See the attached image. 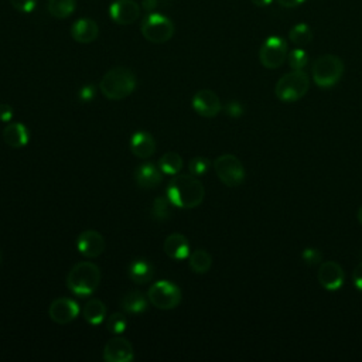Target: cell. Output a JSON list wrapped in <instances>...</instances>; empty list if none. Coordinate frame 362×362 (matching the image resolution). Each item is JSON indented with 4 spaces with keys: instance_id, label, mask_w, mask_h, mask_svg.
Wrapping results in <instances>:
<instances>
[{
    "instance_id": "6da1fadb",
    "label": "cell",
    "mask_w": 362,
    "mask_h": 362,
    "mask_svg": "<svg viewBox=\"0 0 362 362\" xmlns=\"http://www.w3.org/2000/svg\"><path fill=\"white\" fill-rule=\"evenodd\" d=\"M166 197L177 208L192 210L203 204L205 188L196 176L176 174L167 184Z\"/></svg>"
},
{
    "instance_id": "7a4b0ae2",
    "label": "cell",
    "mask_w": 362,
    "mask_h": 362,
    "mask_svg": "<svg viewBox=\"0 0 362 362\" xmlns=\"http://www.w3.org/2000/svg\"><path fill=\"white\" fill-rule=\"evenodd\" d=\"M102 275L96 263L84 260L74 264L67 276L68 291L78 297H88L96 292L100 287Z\"/></svg>"
},
{
    "instance_id": "3957f363",
    "label": "cell",
    "mask_w": 362,
    "mask_h": 362,
    "mask_svg": "<svg viewBox=\"0 0 362 362\" xmlns=\"http://www.w3.org/2000/svg\"><path fill=\"white\" fill-rule=\"evenodd\" d=\"M137 85L135 72L126 67H115L109 69L100 82L102 95L109 101H120L131 96Z\"/></svg>"
},
{
    "instance_id": "277c9868",
    "label": "cell",
    "mask_w": 362,
    "mask_h": 362,
    "mask_svg": "<svg viewBox=\"0 0 362 362\" xmlns=\"http://www.w3.org/2000/svg\"><path fill=\"white\" fill-rule=\"evenodd\" d=\"M310 88V78L303 69H293L284 74L275 87L276 98L282 102L292 104L302 100Z\"/></svg>"
},
{
    "instance_id": "5b68a950",
    "label": "cell",
    "mask_w": 362,
    "mask_h": 362,
    "mask_svg": "<svg viewBox=\"0 0 362 362\" xmlns=\"http://www.w3.org/2000/svg\"><path fill=\"white\" fill-rule=\"evenodd\" d=\"M344 63L340 57L324 54L319 57L311 68L313 81L320 88H331L343 78Z\"/></svg>"
},
{
    "instance_id": "8992f818",
    "label": "cell",
    "mask_w": 362,
    "mask_h": 362,
    "mask_svg": "<svg viewBox=\"0 0 362 362\" xmlns=\"http://www.w3.org/2000/svg\"><path fill=\"white\" fill-rule=\"evenodd\" d=\"M140 32L149 43L164 44L173 38L176 27L174 23L167 16L152 12L143 19Z\"/></svg>"
},
{
    "instance_id": "52a82bcc",
    "label": "cell",
    "mask_w": 362,
    "mask_h": 362,
    "mask_svg": "<svg viewBox=\"0 0 362 362\" xmlns=\"http://www.w3.org/2000/svg\"><path fill=\"white\" fill-rule=\"evenodd\" d=\"M214 172L220 181L231 188L239 187L244 184L247 173L245 167L236 156L234 155H223L216 157L214 161Z\"/></svg>"
},
{
    "instance_id": "ba28073f",
    "label": "cell",
    "mask_w": 362,
    "mask_h": 362,
    "mask_svg": "<svg viewBox=\"0 0 362 362\" xmlns=\"http://www.w3.org/2000/svg\"><path fill=\"white\" fill-rule=\"evenodd\" d=\"M148 299L159 310H173L180 306L183 293L180 287L170 280H159L149 287Z\"/></svg>"
},
{
    "instance_id": "9c48e42d",
    "label": "cell",
    "mask_w": 362,
    "mask_h": 362,
    "mask_svg": "<svg viewBox=\"0 0 362 362\" xmlns=\"http://www.w3.org/2000/svg\"><path fill=\"white\" fill-rule=\"evenodd\" d=\"M289 48L287 43L278 36H272L263 41L259 50V61L268 69L280 68L287 60Z\"/></svg>"
},
{
    "instance_id": "30bf717a",
    "label": "cell",
    "mask_w": 362,
    "mask_h": 362,
    "mask_svg": "<svg viewBox=\"0 0 362 362\" xmlns=\"http://www.w3.org/2000/svg\"><path fill=\"white\" fill-rule=\"evenodd\" d=\"M317 280L326 291L335 292L343 287L346 282V273L340 263H337L335 260H326L319 264Z\"/></svg>"
},
{
    "instance_id": "8fae6325",
    "label": "cell",
    "mask_w": 362,
    "mask_h": 362,
    "mask_svg": "<svg viewBox=\"0 0 362 362\" xmlns=\"http://www.w3.org/2000/svg\"><path fill=\"white\" fill-rule=\"evenodd\" d=\"M80 306L69 297H58L48 307V316L56 324H69L80 316Z\"/></svg>"
},
{
    "instance_id": "7c38bea8",
    "label": "cell",
    "mask_w": 362,
    "mask_h": 362,
    "mask_svg": "<svg viewBox=\"0 0 362 362\" xmlns=\"http://www.w3.org/2000/svg\"><path fill=\"white\" fill-rule=\"evenodd\" d=\"M140 5L135 0H115L109 8L111 19L119 26H129L140 17Z\"/></svg>"
},
{
    "instance_id": "4fadbf2b",
    "label": "cell",
    "mask_w": 362,
    "mask_h": 362,
    "mask_svg": "<svg viewBox=\"0 0 362 362\" xmlns=\"http://www.w3.org/2000/svg\"><path fill=\"white\" fill-rule=\"evenodd\" d=\"M106 248L105 238L93 229L84 231L77 239V249L87 259H95L104 253Z\"/></svg>"
},
{
    "instance_id": "5bb4252c",
    "label": "cell",
    "mask_w": 362,
    "mask_h": 362,
    "mask_svg": "<svg viewBox=\"0 0 362 362\" xmlns=\"http://www.w3.org/2000/svg\"><path fill=\"white\" fill-rule=\"evenodd\" d=\"M192 109L203 117H215L223 109L218 95L211 89L199 91L192 98Z\"/></svg>"
},
{
    "instance_id": "9a60e30c",
    "label": "cell",
    "mask_w": 362,
    "mask_h": 362,
    "mask_svg": "<svg viewBox=\"0 0 362 362\" xmlns=\"http://www.w3.org/2000/svg\"><path fill=\"white\" fill-rule=\"evenodd\" d=\"M133 358V346L124 337H113L105 344L104 361L106 362H131Z\"/></svg>"
},
{
    "instance_id": "2e32d148",
    "label": "cell",
    "mask_w": 362,
    "mask_h": 362,
    "mask_svg": "<svg viewBox=\"0 0 362 362\" xmlns=\"http://www.w3.org/2000/svg\"><path fill=\"white\" fill-rule=\"evenodd\" d=\"M71 36L80 44H91L100 36L98 23L89 17L78 19L71 27Z\"/></svg>"
},
{
    "instance_id": "e0dca14e",
    "label": "cell",
    "mask_w": 362,
    "mask_h": 362,
    "mask_svg": "<svg viewBox=\"0 0 362 362\" xmlns=\"http://www.w3.org/2000/svg\"><path fill=\"white\" fill-rule=\"evenodd\" d=\"M163 251L164 253L177 262L185 260L190 256V242L188 239L179 232H174L172 235H168L164 239V244H163Z\"/></svg>"
},
{
    "instance_id": "ac0fdd59",
    "label": "cell",
    "mask_w": 362,
    "mask_h": 362,
    "mask_svg": "<svg viewBox=\"0 0 362 362\" xmlns=\"http://www.w3.org/2000/svg\"><path fill=\"white\" fill-rule=\"evenodd\" d=\"M136 184L143 190H152L161 184L163 172L153 163H143L135 172Z\"/></svg>"
},
{
    "instance_id": "d6986e66",
    "label": "cell",
    "mask_w": 362,
    "mask_h": 362,
    "mask_svg": "<svg viewBox=\"0 0 362 362\" xmlns=\"http://www.w3.org/2000/svg\"><path fill=\"white\" fill-rule=\"evenodd\" d=\"M131 152L137 159H150L156 152V140L149 132H136L131 139Z\"/></svg>"
},
{
    "instance_id": "ffe728a7",
    "label": "cell",
    "mask_w": 362,
    "mask_h": 362,
    "mask_svg": "<svg viewBox=\"0 0 362 362\" xmlns=\"http://www.w3.org/2000/svg\"><path fill=\"white\" fill-rule=\"evenodd\" d=\"M2 135L5 143L12 149H21L30 140V132L21 122H9Z\"/></svg>"
},
{
    "instance_id": "44dd1931",
    "label": "cell",
    "mask_w": 362,
    "mask_h": 362,
    "mask_svg": "<svg viewBox=\"0 0 362 362\" xmlns=\"http://www.w3.org/2000/svg\"><path fill=\"white\" fill-rule=\"evenodd\" d=\"M129 279L136 284H146L155 276V268L146 259H136L128 269Z\"/></svg>"
},
{
    "instance_id": "7402d4cb",
    "label": "cell",
    "mask_w": 362,
    "mask_h": 362,
    "mask_svg": "<svg viewBox=\"0 0 362 362\" xmlns=\"http://www.w3.org/2000/svg\"><path fill=\"white\" fill-rule=\"evenodd\" d=\"M149 299L139 291H131L120 299V307L129 315H140L149 307Z\"/></svg>"
},
{
    "instance_id": "603a6c76",
    "label": "cell",
    "mask_w": 362,
    "mask_h": 362,
    "mask_svg": "<svg viewBox=\"0 0 362 362\" xmlns=\"http://www.w3.org/2000/svg\"><path fill=\"white\" fill-rule=\"evenodd\" d=\"M106 306L100 299H91L82 308V317L91 326H100L106 319Z\"/></svg>"
},
{
    "instance_id": "cb8c5ba5",
    "label": "cell",
    "mask_w": 362,
    "mask_h": 362,
    "mask_svg": "<svg viewBox=\"0 0 362 362\" xmlns=\"http://www.w3.org/2000/svg\"><path fill=\"white\" fill-rule=\"evenodd\" d=\"M159 168L163 172V174L166 176H176V174H180V172L183 170L184 167V161H183V157L176 153V152H167L164 153L159 163H157Z\"/></svg>"
},
{
    "instance_id": "d4e9b609",
    "label": "cell",
    "mask_w": 362,
    "mask_h": 362,
    "mask_svg": "<svg viewBox=\"0 0 362 362\" xmlns=\"http://www.w3.org/2000/svg\"><path fill=\"white\" fill-rule=\"evenodd\" d=\"M188 264L190 269L197 273V275H204L210 272L212 267V256L204 251V249H196L188 256Z\"/></svg>"
},
{
    "instance_id": "484cf974",
    "label": "cell",
    "mask_w": 362,
    "mask_h": 362,
    "mask_svg": "<svg viewBox=\"0 0 362 362\" xmlns=\"http://www.w3.org/2000/svg\"><path fill=\"white\" fill-rule=\"evenodd\" d=\"M47 9L48 13H50L53 17L63 20V19H68L76 12L77 2L76 0H48Z\"/></svg>"
},
{
    "instance_id": "4316f807",
    "label": "cell",
    "mask_w": 362,
    "mask_h": 362,
    "mask_svg": "<svg viewBox=\"0 0 362 362\" xmlns=\"http://www.w3.org/2000/svg\"><path fill=\"white\" fill-rule=\"evenodd\" d=\"M289 38L291 41L297 45V47H304L311 43L313 40V32L310 29L308 24L306 23H299L296 26L292 27L291 33H289Z\"/></svg>"
},
{
    "instance_id": "83f0119b",
    "label": "cell",
    "mask_w": 362,
    "mask_h": 362,
    "mask_svg": "<svg viewBox=\"0 0 362 362\" xmlns=\"http://www.w3.org/2000/svg\"><path fill=\"white\" fill-rule=\"evenodd\" d=\"M128 324H129V320H128L126 315H124V313H113V315L109 316L106 320L108 331L115 334V335L124 334L128 328Z\"/></svg>"
},
{
    "instance_id": "f1b7e54d",
    "label": "cell",
    "mask_w": 362,
    "mask_h": 362,
    "mask_svg": "<svg viewBox=\"0 0 362 362\" xmlns=\"http://www.w3.org/2000/svg\"><path fill=\"white\" fill-rule=\"evenodd\" d=\"M152 218L157 220V221H166L168 220V216H170V201L167 200V197H157L153 201L152 205Z\"/></svg>"
},
{
    "instance_id": "f546056e",
    "label": "cell",
    "mask_w": 362,
    "mask_h": 362,
    "mask_svg": "<svg viewBox=\"0 0 362 362\" xmlns=\"http://www.w3.org/2000/svg\"><path fill=\"white\" fill-rule=\"evenodd\" d=\"M210 167H211V161L207 157H203V156L191 159L190 163H188L190 174L196 176V177L207 174L208 170H210Z\"/></svg>"
},
{
    "instance_id": "4dcf8cb0",
    "label": "cell",
    "mask_w": 362,
    "mask_h": 362,
    "mask_svg": "<svg viewBox=\"0 0 362 362\" xmlns=\"http://www.w3.org/2000/svg\"><path fill=\"white\" fill-rule=\"evenodd\" d=\"M287 63L292 69H303L308 63V56L302 47H299L287 54Z\"/></svg>"
},
{
    "instance_id": "1f68e13d",
    "label": "cell",
    "mask_w": 362,
    "mask_h": 362,
    "mask_svg": "<svg viewBox=\"0 0 362 362\" xmlns=\"http://www.w3.org/2000/svg\"><path fill=\"white\" fill-rule=\"evenodd\" d=\"M303 262L310 268H316L323 262V253L316 248H307L302 253Z\"/></svg>"
},
{
    "instance_id": "d6a6232c",
    "label": "cell",
    "mask_w": 362,
    "mask_h": 362,
    "mask_svg": "<svg viewBox=\"0 0 362 362\" xmlns=\"http://www.w3.org/2000/svg\"><path fill=\"white\" fill-rule=\"evenodd\" d=\"M9 2L20 13H32L37 6V0H9Z\"/></svg>"
},
{
    "instance_id": "836d02e7",
    "label": "cell",
    "mask_w": 362,
    "mask_h": 362,
    "mask_svg": "<svg viewBox=\"0 0 362 362\" xmlns=\"http://www.w3.org/2000/svg\"><path fill=\"white\" fill-rule=\"evenodd\" d=\"M225 112L231 117H240V116L244 115V106H242V104L238 102V101H229L225 105Z\"/></svg>"
},
{
    "instance_id": "e575fe53",
    "label": "cell",
    "mask_w": 362,
    "mask_h": 362,
    "mask_svg": "<svg viewBox=\"0 0 362 362\" xmlns=\"http://www.w3.org/2000/svg\"><path fill=\"white\" fill-rule=\"evenodd\" d=\"M13 115H14V111L9 104H0V122L9 124L13 119Z\"/></svg>"
},
{
    "instance_id": "d590c367",
    "label": "cell",
    "mask_w": 362,
    "mask_h": 362,
    "mask_svg": "<svg viewBox=\"0 0 362 362\" xmlns=\"http://www.w3.org/2000/svg\"><path fill=\"white\" fill-rule=\"evenodd\" d=\"M80 101L81 102H91L95 98V88L92 85H85L80 91Z\"/></svg>"
},
{
    "instance_id": "8d00e7d4",
    "label": "cell",
    "mask_w": 362,
    "mask_h": 362,
    "mask_svg": "<svg viewBox=\"0 0 362 362\" xmlns=\"http://www.w3.org/2000/svg\"><path fill=\"white\" fill-rule=\"evenodd\" d=\"M352 283L358 289V291L362 292V262H359L354 272H352Z\"/></svg>"
},
{
    "instance_id": "74e56055",
    "label": "cell",
    "mask_w": 362,
    "mask_h": 362,
    "mask_svg": "<svg viewBox=\"0 0 362 362\" xmlns=\"http://www.w3.org/2000/svg\"><path fill=\"white\" fill-rule=\"evenodd\" d=\"M276 2L282 6V8H286V9H292V8H297L300 6L304 0H276Z\"/></svg>"
},
{
    "instance_id": "f35d334b",
    "label": "cell",
    "mask_w": 362,
    "mask_h": 362,
    "mask_svg": "<svg viewBox=\"0 0 362 362\" xmlns=\"http://www.w3.org/2000/svg\"><path fill=\"white\" fill-rule=\"evenodd\" d=\"M157 6H159L157 0H142V9H144L149 13H152Z\"/></svg>"
},
{
    "instance_id": "ab89813d",
    "label": "cell",
    "mask_w": 362,
    "mask_h": 362,
    "mask_svg": "<svg viewBox=\"0 0 362 362\" xmlns=\"http://www.w3.org/2000/svg\"><path fill=\"white\" fill-rule=\"evenodd\" d=\"M251 2L258 8H267L273 2V0H251Z\"/></svg>"
},
{
    "instance_id": "60d3db41",
    "label": "cell",
    "mask_w": 362,
    "mask_h": 362,
    "mask_svg": "<svg viewBox=\"0 0 362 362\" xmlns=\"http://www.w3.org/2000/svg\"><path fill=\"white\" fill-rule=\"evenodd\" d=\"M357 218H358V223L362 225V205L358 208V212H357Z\"/></svg>"
},
{
    "instance_id": "b9f144b4",
    "label": "cell",
    "mask_w": 362,
    "mask_h": 362,
    "mask_svg": "<svg viewBox=\"0 0 362 362\" xmlns=\"http://www.w3.org/2000/svg\"><path fill=\"white\" fill-rule=\"evenodd\" d=\"M0 263H2V253H0Z\"/></svg>"
}]
</instances>
